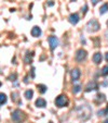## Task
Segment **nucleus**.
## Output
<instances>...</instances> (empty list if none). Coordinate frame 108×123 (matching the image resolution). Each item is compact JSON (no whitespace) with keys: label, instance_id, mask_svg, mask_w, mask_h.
Masks as SVG:
<instances>
[{"label":"nucleus","instance_id":"obj_1","mask_svg":"<svg viewBox=\"0 0 108 123\" xmlns=\"http://www.w3.org/2000/svg\"><path fill=\"white\" fill-rule=\"evenodd\" d=\"M26 118L25 113H24L22 110L17 109L12 113V120H13L14 123H22V121H24Z\"/></svg>","mask_w":108,"mask_h":123},{"label":"nucleus","instance_id":"obj_2","mask_svg":"<svg viewBox=\"0 0 108 123\" xmlns=\"http://www.w3.org/2000/svg\"><path fill=\"white\" fill-rule=\"evenodd\" d=\"M99 27H101V25H99V23L96 20H91V21H89L87 24V32H90V33L97 32V31L99 30Z\"/></svg>","mask_w":108,"mask_h":123},{"label":"nucleus","instance_id":"obj_3","mask_svg":"<svg viewBox=\"0 0 108 123\" xmlns=\"http://www.w3.org/2000/svg\"><path fill=\"white\" fill-rule=\"evenodd\" d=\"M55 105L57 107L62 108V107H66L68 105V98L64 95H60L57 98L55 99Z\"/></svg>","mask_w":108,"mask_h":123},{"label":"nucleus","instance_id":"obj_4","mask_svg":"<svg viewBox=\"0 0 108 123\" xmlns=\"http://www.w3.org/2000/svg\"><path fill=\"white\" fill-rule=\"evenodd\" d=\"M87 56V51L83 50V49H79V50L77 51V54H76V60L78 61V62H82V61L85 60Z\"/></svg>","mask_w":108,"mask_h":123},{"label":"nucleus","instance_id":"obj_5","mask_svg":"<svg viewBox=\"0 0 108 123\" xmlns=\"http://www.w3.org/2000/svg\"><path fill=\"white\" fill-rule=\"evenodd\" d=\"M48 40H49V44H50V48L52 49V50H54V49L58 46V39L56 36H50V37L48 38Z\"/></svg>","mask_w":108,"mask_h":123},{"label":"nucleus","instance_id":"obj_6","mask_svg":"<svg viewBox=\"0 0 108 123\" xmlns=\"http://www.w3.org/2000/svg\"><path fill=\"white\" fill-rule=\"evenodd\" d=\"M97 88H98V85H97V83L95 81H92V82H90V83L87 85V87H85V92L95 91V89H97Z\"/></svg>","mask_w":108,"mask_h":123},{"label":"nucleus","instance_id":"obj_7","mask_svg":"<svg viewBox=\"0 0 108 123\" xmlns=\"http://www.w3.org/2000/svg\"><path fill=\"white\" fill-rule=\"evenodd\" d=\"M68 20H69V22H70L71 24L76 25V24L79 22V20H80V19H79V15L77 13H72V14H70V15H69Z\"/></svg>","mask_w":108,"mask_h":123},{"label":"nucleus","instance_id":"obj_8","mask_svg":"<svg viewBox=\"0 0 108 123\" xmlns=\"http://www.w3.org/2000/svg\"><path fill=\"white\" fill-rule=\"evenodd\" d=\"M80 70L79 69H74L72 71H71V79H72V81L76 82L79 80V77H80Z\"/></svg>","mask_w":108,"mask_h":123},{"label":"nucleus","instance_id":"obj_9","mask_svg":"<svg viewBox=\"0 0 108 123\" xmlns=\"http://www.w3.org/2000/svg\"><path fill=\"white\" fill-rule=\"evenodd\" d=\"M31 35L34 36V37H39L40 35H41V30H40V27H38V26H34L31 30Z\"/></svg>","mask_w":108,"mask_h":123},{"label":"nucleus","instance_id":"obj_10","mask_svg":"<svg viewBox=\"0 0 108 123\" xmlns=\"http://www.w3.org/2000/svg\"><path fill=\"white\" fill-rule=\"evenodd\" d=\"M102 59H103V57H102L101 52H95L94 56H93V62L96 63V64H98V63H101Z\"/></svg>","mask_w":108,"mask_h":123},{"label":"nucleus","instance_id":"obj_11","mask_svg":"<svg viewBox=\"0 0 108 123\" xmlns=\"http://www.w3.org/2000/svg\"><path fill=\"white\" fill-rule=\"evenodd\" d=\"M36 106H37L38 108H44L46 106V101L43 98H38V99L36 100Z\"/></svg>","mask_w":108,"mask_h":123},{"label":"nucleus","instance_id":"obj_12","mask_svg":"<svg viewBox=\"0 0 108 123\" xmlns=\"http://www.w3.org/2000/svg\"><path fill=\"white\" fill-rule=\"evenodd\" d=\"M108 11V3H104L101 8H99V13L101 14H104Z\"/></svg>","mask_w":108,"mask_h":123},{"label":"nucleus","instance_id":"obj_13","mask_svg":"<svg viewBox=\"0 0 108 123\" xmlns=\"http://www.w3.org/2000/svg\"><path fill=\"white\" fill-rule=\"evenodd\" d=\"M37 88H38V91L40 92L41 94H44L46 92V85H42V84H39V85H37Z\"/></svg>","mask_w":108,"mask_h":123},{"label":"nucleus","instance_id":"obj_14","mask_svg":"<svg viewBox=\"0 0 108 123\" xmlns=\"http://www.w3.org/2000/svg\"><path fill=\"white\" fill-rule=\"evenodd\" d=\"M32 96H34V92H32L31 89H28V91L25 92V97L27 98V99H31Z\"/></svg>","mask_w":108,"mask_h":123},{"label":"nucleus","instance_id":"obj_15","mask_svg":"<svg viewBox=\"0 0 108 123\" xmlns=\"http://www.w3.org/2000/svg\"><path fill=\"white\" fill-rule=\"evenodd\" d=\"M5 102H7V96L5 94H1L0 95V104H1V106H3Z\"/></svg>","mask_w":108,"mask_h":123},{"label":"nucleus","instance_id":"obj_16","mask_svg":"<svg viewBox=\"0 0 108 123\" xmlns=\"http://www.w3.org/2000/svg\"><path fill=\"white\" fill-rule=\"evenodd\" d=\"M101 74L103 75V76H107V75H108V65H105V67L102 69Z\"/></svg>","mask_w":108,"mask_h":123},{"label":"nucleus","instance_id":"obj_17","mask_svg":"<svg viewBox=\"0 0 108 123\" xmlns=\"http://www.w3.org/2000/svg\"><path fill=\"white\" fill-rule=\"evenodd\" d=\"M107 113H108V107L106 108V109L98 110V112H97V114H98V116H106Z\"/></svg>","mask_w":108,"mask_h":123},{"label":"nucleus","instance_id":"obj_18","mask_svg":"<svg viewBox=\"0 0 108 123\" xmlns=\"http://www.w3.org/2000/svg\"><path fill=\"white\" fill-rule=\"evenodd\" d=\"M96 99L98 100L99 102H103L104 100H105V96H104L103 94H99V95H97V96H96Z\"/></svg>","mask_w":108,"mask_h":123},{"label":"nucleus","instance_id":"obj_19","mask_svg":"<svg viewBox=\"0 0 108 123\" xmlns=\"http://www.w3.org/2000/svg\"><path fill=\"white\" fill-rule=\"evenodd\" d=\"M81 91V86L80 85H76L74 87V89H72V92H74V94H77V93H79V92Z\"/></svg>","mask_w":108,"mask_h":123},{"label":"nucleus","instance_id":"obj_20","mask_svg":"<svg viewBox=\"0 0 108 123\" xmlns=\"http://www.w3.org/2000/svg\"><path fill=\"white\" fill-rule=\"evenodd\" d=\"M87 6L84 5V7H83V13H87Z\"/></svg>","mask_w":108,"mask_h":123},{"label":"nucleus","instance_id":"obj_21","mask_svg":"<svg viewBox=\"0 0 108 123\" xmlns=\"http://www.w3.org/2000/svg\"><path fill=\"white\" fill-rule=\"evenodd\" d=\"M31 76L35 77V69H34V68L31 69Z\"/></svg>","mask_w":108,"mask_h":123},{"label":"nucleus","instance_id":"obj_22","mask_svg":"<svg viewBox=\"0 0 108 123\" xmlns=\"http://www.w3.org/2000/svg\"><path fill=\"white\" fill-rule=\"evenodd\" d=\"M91 1H92V3H93V5H96V3L98 2V0H91Z\"/></svg>","mask_w":108,"mask_h":123},{"label":"nucleus","instance_id":"obj_23","mask_svg":"<svg viewBox=\"0 0 108 123\" xmlns=\"http://www.w3.org/2000/svg\"><path fill=\"white\" fill-rule=\"evenodd\" d=\"M105 59H106V61H107V62H108V52H107V54H106V56H105Z\"/></svg>","mask_w":108,"mask_h":123},{"label":"nucleus","instance_id":"obj_24","mask_svg":"<svg viewBox=\"0 0 108 123\" xmlns=\"http://www.w3.org/2000/svg\"><path fill=\"white\" fill-rule=\"evenodd\" d=\"M104 123H108V119H106V120L104 121Z\"/></svg>","mask_w":108,"mask_h":123},{"label":"nucleus","instance_id":"obj_25","mask_svg":"<svg viewBox=\"0 0 108 123\" xmlns=\"http://www.w3.org/2000/svg\"><path fill=\"white\" fill-rule=\"evenodd\" d=\"M71 1H76V0H71Z\"/></svg>","mask_w":108,"mask_h":123},{"label":"nucleus","instance_id":"obj_26","mask_svg":"<svg viewBox=\"0 0 108 123\" xmlns=\"http://www.w3.org/2000/svg\"><path fill=\"white\" fill-rule=\"evenodd\" d=\"M107 26H108V21H107Z\"/></svg>","mask_w":108,"mask_h":123},{"label":"nucleus","instance_id":"obj_27","mask_svg":"<svg viewBox=\"0 0 108 123\" xmlns=\"http://www.w3.org/2000/svg\"><path fill=\"white\" fill-rule=\"evenodd\" d=\"M50 123H52V122H50Z\"/></svg>","mask_w":108,"mask_h":123}]
</instances>
